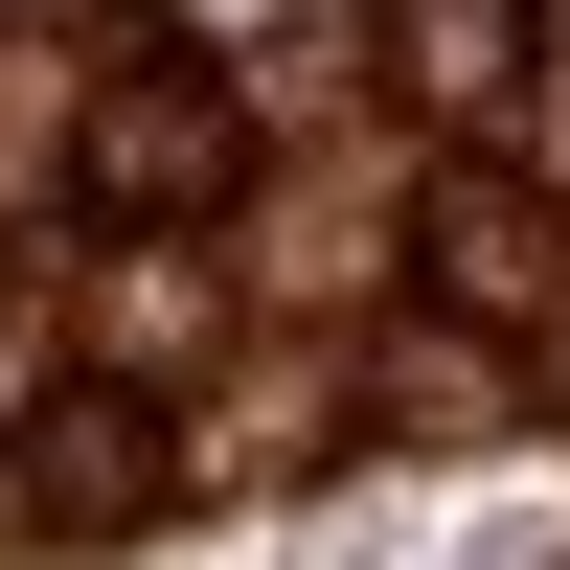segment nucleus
Masks as SVG:
<instances>
[{
  "instance_id": "2",
  "label": "nucleus",
  "mask_w": 570,
  "mask_h": 570,
  "mask_svg": "<svg viewBox=\"0 0 570 570\" xmlns=\"http://www.w3.org/2000/svg\"><path fill=\"white\" fill-rule=\"evenodd\" d=\"M389 91L411 115H502L525 91V0H389Z\"/></svg>"
},
{
  "instance_id": "5",
  "label": "nucleus",
  "mask_w": 570,
  "mask_h": 570,
  "mask_svg": "<svg viewBox=\"0 0 570 570\" xmlns=\"http://www.w3.org/2000/svg\"><path fill=\"white\" fill-rule=\"evenodd\" d=\"M46 23H115V0H46Z\"/></svg>"
},
{
  "instance_id": "1",
  "label": "nucleus",
  "mask_w": 570,
  "mask_h": 570,
  "mask_svg": "<svg viewBox=\"0 0 570 570\" xmlns=\"http://www.w3.org/2000/svg\"><path fill=\"white\" fill-rule=\"evenodd\" d=\"M91 206H137V228L228 206V91L206 69H115V91H91Z\"/></svg>"
},
{
  "instance_id": "3",
  "label": "nucleus",
  "mask_w": 570,
  "mask_h": 570,
  "mask_svg": "<svg viewBox=\"0 0 570 570\" xmlns=\"http://www.w3.org/2000/svg\"><path fill=\"white\" fill-rule=\"evenodd\" d=\"M23 502H46V525H137V502H160V434H137L115 389H69V411L23 434Z\"/></svg>"
},
{
  "instance_id": "4",
  "label": "nucleus",
  "mask_w": 570,
  "mask_h": 570,
  "mask_svg": "<svg viewBox=\"0 0 570 570\" xmlns=\"http://www.w3.org/2000/svg\"><path fill=\"white\" fill-rule=\"evenodd\" d=\"M434 274L456 297H570V228L525 206V183H434Z\"/></svg>"
}]
</instances>
